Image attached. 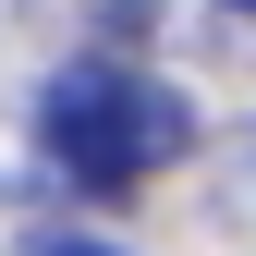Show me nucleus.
<instances>
[{
    "mask_svg": "<svg viewBox=\"0 0 256 256\" xmlns=\"http://www.w3.org/2000/svg\"><path fill=\"white\" fill-rule=\"evenodd\" d=\"M37 256H134V244H110V232H37Z\"/></svg>",
    "mask_w": 256,
    "mask_h": 256,
    "instance_id": "nucleus-3",
    "label": "nucleus"
},
{
    "mask_svg": "<svg viewBox=\"0 0 256 256\" xmlns=\"http://www.w3.org/2000/svg\"><path fill=\"white\" fill-rule=\"evenodd\" d=\"M86 24H98V49H146L158 0H86Z\"/></svg>",
    "mask_w": 256,
    "mask_h": 256,
    "instance_id": "nucleus-2",
    "label": "nucleus"
},
{
    "mask_svg": "<svg viewBox=\"0 0 256 256\" xmlns=\"http://www.w3.org/2000/svg\"><path fill=\"white\" fill-rule=\"evenodd\" d=\"M183 146H196V110H183L134 49H86L37 98V158L61 183H86V196H134V183H158Z\"/></svg>",
    "mask_w": 256,
    "mask_h": 256,
    "instance_id": "nucleus-1",
    "label": "nucleus"
}]
</instances>
